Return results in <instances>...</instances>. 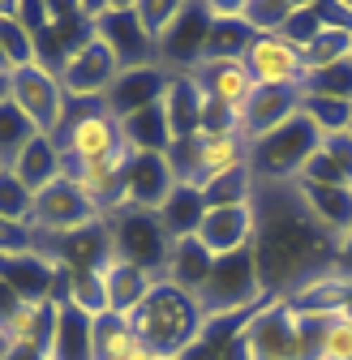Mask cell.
Here are the masks:
<instances>
[{"mask_svg":"<svg viewBox=\"0 0 352 360\" xmlns=\"http://www.w3.org/2000/svg\"><path fill=\"white\" fill-rule=\"evenodd\" d=\"M253 257L262 292L284 300L301 283H310L335 266V236L301 202L296 185H258L253 189Z\"/></svg>","mask_w":352,"mask_h":360,"instance_id":"1","label":"cell"},{"mask_svg":"<svg viewBox=\"0 0 352 360\" xmlns=\"http://www.w3.org/2000/svg\"><path fill=\"white\" fill-rule=\"evenodd\" d=\"M129 322H134L138 343H146L155 356H172L176 360V356H181L202 335L206 313H202V304H198L194 292H181L176 283L159 279L146 292V300L129 313Z\"/></svg>","mask_w":352,"mask_h":360,"instance_id":"2","label":"cell"},{"mask_svg":"<svg viewBox=\"0 0 352 360\" xmlns=\"http://www.w3.org/2000/svg\"><path fill=\"white\" fill-rule=\"evenodd\" d=\"M56 146L65 155V172L82 163H99L116 150H125L120 120L112 116L108 99H69L65 120L56 129Z\"/></svg>","mask_w":352,"mask_h":360,"instance_id":"3","label":"cell"},{"mask_svg":"<svg viewBox=\"0 0 352 360\" xmlns=\"http://www.w3.org/2000/svg\"><path fill=\"white\" fill-rule=\"evenodd\" d=\"M163 159H168V167L176 176V185L202 189L210 180L245 167L249 163V142L241 133H194L185 142H172Z\"/></svg>","mask_w":352,"mask_h":360,"instance_id":"4","label":"cell"},{"mask_svg":"<svg viewBox=\"0 0 352 360\" xmlns=\"http://www.w3.org/2000/svg\"><path fill=\"white\" fill-rule=\"evenodd\" d=\"M318 146H322L318 129L296 112V116H292L288 124H279L275 133L249 142V172H253L258 185H292Z\"/></svg>","mask_w":352,"mask_h":360,"instance_id":"5","label":"cell"},{"mask_svg":"<svg viewBox=\"0 0 352 360\" xmlns=\"http://www.w3.org/2000/svg\"><path fill=\"white\" fill-rule=\"evenodd\" d=\"M108 232H112V253L142 266L146 275L163 279L168 257H172V236L163 232V223L155 210H134L120 206L116 214H108Z\"/></svg>","mask_w":352,"mask_h":360,"instance_id":"6","label":"cell"},{"mask_svg":"<svg viewBox=\"0 0 352 360\" xmlns=\"http://www.w3.org/2000/svg\"><path fill=\"white\" fill-rule=\"evenodd\" d=\"M267 300L262 292V275H258V257H253V245L232 253V257H219L210 279L202 283L198 292V304L206 318H219V313H241V309H258Z\"/></svg>","mask_w":352,"mask_h":360,"instance_id":"7","label":"cell"},{"mask_svg":"<svg viewBox=\"0 0 352 360\" xmlns=\"http://www.w3.org/2000/svg\"><path fill=\"white\" fill-rule=\"evenodd\" d=\"M9 99L22 108V116L43 133V138H56V129L65 120V108H69V95L61 77L48 69V65H26V69H13L9 73Z\"/></svg>","mask_w":352,"mask_h":360,"instance_id":"8","label":"cell"},{"mask_svg":"<svg viewBox=\"0 0 352 360\" xmlns=\"http://www.w3.org/2000/svg\"><path fill=\"white\" fill-rule=\"evenodd\" d=\"M61 86H65V95L69 99H103L112 82L120 77V65L112 56V48L91 30V39H82L77 48L65 56V65L56 69Z\"/></svg>","mask_w":352,"mask_h":360,"instance_id":"9","label":"cell"},{"mask_svg":"<svg viewBox=\"0 0 352 360\" xmlns=\"http://www.w3.org/2000/svg\"><path fill=\"white\" fill-rule=\"evenodd\" d=\"M245 69L258 90H301L305 86V52L284 34H253L245 48Z\"/></svg>","mask_w":352,"mask_h":360,"instance_id":"10","label":"cell"},{"mask_svg":"<svg viewBox=\"0 0 352 360\" xmlns=\"http://www.w3.org/2000/svg\"><path fill=\"white\" fill-rule=\"evenodd\" d=\"M116 56L120 69H134V65H155L159 52L155 43L146 39V30L138 26V0H112V5H99V22L91 26Z\"/></svg>","mask_w":352,"mask_h":360,"instance_id":"11","label":"cell"},{"mask_svg":"<svg viewBox=\"0 0 352 360\" xmlns=\"http://www.w3.org/2000/svg\"><path fill=\"white\" fill-rule=\"evenodd\" d=\"M129 159H134V150H116L99 163H82V167H69V185L82 193V202L91 206L95 214H116L125 206V172H129Z\"/></svg>","mask_w":352,"mask_h":360,"instance_id":"12","label":"cell"},{"mask_svg":"<svg viewBox=\"0 0 352 360\" xmlns=\"http://www.w3.org/2000/svg\"><path fill=\"white\" fill-rule=\"evenodd\" d=\"M103 214H95L82 202V193L69 185V176H61L56 185H48L43 193H34V210H30V228L39 236H65V232H82L99 223Z\"/></svg>","mask_w":352,"mask_h":360,"instance_id":"13","label":"cell"},{"mask_svg":"<svg viewBox=\"0 0 352 360\" xmlns=\"http://www.w3.org/2000/svg\"><path fill=\"white\" fill-rule=\"evenodd\" d=\"M253 232H258L253 202H241V206H206L194 240L219 262V257H232V253L249 249L253 245Z\"/></svg>","mask_w":352,"mask_h":360,"instance_id":"14","label":"cell"},{"mask_svg":"<svg viewBox=\"0 0 352 360\" xmlns=\"http://www.w3.org/2000/svg\"><path fill=\"white\" fill-rule=\"evenodd\" d=\"M206 34H210V18L202 5H194V0H185L181 18L172 22V30L155 43L159 52V65L172 69V73H189L206 60Z\"/></svg>","mask_w":352,"mask_h":360,"instance_id":"15","label":"cell"},{"mask_svg":"<svg viewBox=\"0 0 352 360\" xmlns=\"http://www.w3.org/2000/svg\"><path fill=\"white\" fill-rule=\"evenodd\" d=\"M39 253H48L61 270H99L112 257V232L108 219L91 223L82 232H65V236H39Z\"/></svg>","mask_w":352,"mask_h":360,"instance_id":"16","label":"cell"},{"mask_svg":"<svg viewBox=\"0 0 352 360\" xmlns=\"http://www.w3.org/2000/svg\"><path fill=\"white\" fill-rule=\"evenodd\" d=\"M168 82H172V69H163L159 60L155 65H134V69H120V77L112 82V90H108L103 99H108L112 116L125 120L129 112H142V108L159 103Z\"/></svg>","mask_w":352,"mask_h":360,"instance_id":"17","label":"cell"},{"mask_svg":"<svg viewBox=\"0 0 352 360\" xmlns=\"http://www.w3.org/2000/svg\"><path fill=\"white\" fill-rule=\"evenodd\" d=\"M189 77L198 82V90L210 103H224L232 112H245V103L258 90L249 69H245V60H202L198 69H189Z\"/></svg>","mask_w":352,"mask_h":360,"instance_id":"18","label":"cell"},{"mask_svg":"<svg viewBox=\"0 0 352 360\" xmlns=\"http://www.w3.org/2000/svg\"><path fill=\"white\" fill-rule=\"evenodd\" d=\"M176 189V176L163 155H134L125 172V206L134 210H159L168 193Z\"/></svg>","mask_w":352,"mask_h":360,"instance_id":"19","label":"cell"},{"mask_svg":"<svg viewBox=\"0 0 352 360\" xmlns=\"http://www.w3.org/2000/svg\"><path fill=\"white\" fill-rule=\"evenodd\" d=\"M95 275H99V283H103V300H108V313H125V318H129V313H134L142 300H146V292L159 283L155 275H146V270L142 266H134V262H125V257H108L99 270H95Z\"/></svg>","mask_w":352,"mask_h":360,"instance_id":"20","label":"cell"},{"mask_svg":"<svg viewBox=\"0 0 352 360\" xmlns=\"http://www.w3.org/2000/svg\"><path fill=\"white\" fill-rule=\"evenodd\" d=\"M56 313H61V300H52V296L18 300V309L0 322L5 335H9V347H39V352H48L52 330H56Z\"/></svg>","mask_w":352,"mask_h":360,"instance_id":"21","label":"cell"},{"mask_svg":"<svg viewBox=\"0 0 352 360\" xmlns=\"http://www.w3.org/2000/svg\"><path fill=\"white\" fill-rule=\"evenodd\" d=\"M301 112V90H253V99L241 112V138L258 142L275 133L279 124H288Z\"/></svg>","mask_w":352,"mask_h":360,"instance_id":"22","label":"cell"},{"mask_svg":"<svg viewBox=\"0 0 352 360\" xmlns=\"http://www.w3.org/2000/svg\"><path fill=\"white\" fill-rule=\"evenodd\" d=\"M159 103H163V116L172 129V142H185L194 133H202V90L189 73H172Z\"/></svg>","mask_w":352,"mask_h":360,"instance_id":"23","label":"cell"},{"mask_svg":"<svg viewBox=\"0 0 352 360\" xmlns=\"http://www.w3.org/2000/svg\"><path fill=\"white\" fill-rule=\"evenodd\" d=\"M292 185L335 240L344 232H352V185H310V180H292Z\"/></svg>","mask_w":352,"mask_h":360,"instance_id":"24","label":"cell"},{"mask_svg":"<svg viewBox=\"0 0 352 360\" xmlns=\"http://www.w3.org/2000/svg\"><path fill=\"white\" fill-rule=\"evenodd\" d=\"M22 185L30 189V193H43L48 185H56V180L65 176V155H61V146H56V138H39L13 159V167H9Z\"/></svg>","mask_w":352,"mask_h":360,"instance_id":"25","label":"cell"},{"mask_svg":"<svg viewBox=\"0 0 352 360\" xmlns=\"http://www.w3.org/2000/svg\"><path fill=\"white\" fill-rule=\"evenodd\" d=\"M48 360H95V335H91V318L82 309L65 304L61 300V313H56V330H52V343L43 352Z\"/></svg>","mask_w":352,"mask_h":360,"instance_id":"26","label":"cell"},{"mask_svg":"<svg viewBox=\"0 0 352 360\" xmlns=\"http://www.w3.org/2000/svg\"><path fill=\"white\" fill-rule=\"evenodd\" d=\"M120 138L134 155H168L172 146V129H168V116H163V103H151L142 112H129L120 120Z\"/></svg>","mask_w":352,"mask_h":360,"instance_id":"27","label":"cell"},{"mask_svg":"<svg viewBox=\"0 0 352 360\" xmlns=\"http://www.w3.org/2000/svg\"><path fill=\"white\" fill-rule=\"evenodd\" d=\"M210 270H215V257L194 240V236H185V240H172V257H168V270H163V279L168 283H176L181 292H202V283L210 279Z\"/></svg>","mask_w":352,"mask_h":360,"instance_id":"28","label":"cell"},{"mask_svg":"<svg viewBox=\"0 0 352 360\" xmlns=\"http://www.w3.org/2000/svg\"><path fill=\"white\" fill-rule=\"evenodd\" d=\"M155 214H159L163 232H168L172 240H185V236L198 232V223H202V214H206V198H202V189H194V185H176V189L168 193V202H163Z\"/></svg>","mask_w":352,"mask_h":360,"instance_id":"29","label":"cell"},{"mask_svg":"<svg viewBox=\"0 0 352 360\" xmlns=\"http://www.w3.org/2000/svg\"><path fill=\"white\" fill-rule=\"evenodd\" d=\"M91 335H95V360H129V352L138 347L134 322L125 313H99V318H91Z\"/></svg>","mask_w":352,"mask_h":360,"instance_id":"30","label":"cell"},{"mask_svg":"<svg viewBox=\"0 0 352 360\" xmlns=\"http://www.w3.org/2000/svg\"><path fill=\"white\" fill-rule=\"evenodd\" d=\"M61 300L82 309L86 318H99V313H108V300H103V283L95 270H65L61 275Z\"/></svg>","mask_w":352,"mask_h":360,"instance_id":"31","label":"cell"},{"mask_svg":"<svg viewBox=\"0 0 352 360\" xmlns=\"http://www.w3.org/2000/svg\"><path fill=\"white\" fill-rule=\"evenodd\" d=\"M39 138V129L22 116V108L13 99L0 103V167H13V159Z\"/></svg>","mask_w":352,"mask_h":360,"instance_id":"32","label":"cell"},{"mask_svg":"<svg viewBox=\"0 0 352 360\" xmlns=\"http://www.w3.org/2000/svg\"><path fill=\"white\" fill-rule=\"evenodd\" d=\"M296 0H241V22L253 34H284Z\"/></svg>","mask_w":352,"mask_h":360,"instance_id":"33","label":"cell"},{"mask_svg":"<svg viewBox=\"0 0 352 360\" xmlns=\"http://www.w3.org/2000/svg\"><path fill=\"white\" fill-rule=\"evenodd\" d=\"M206 9V5H202ZM253 30L237 18V22H210V34H206V60H241L245 48H249Z\"/></svg>","mask_w":352,"mask_h":360,"instance_id":"34","label":"cell"},{"mask_svg":"<svg viewBox=\"0 0 352 360\" xmlns=\"http://www.w3.org/2000/svg\"><path fill=\"white\" fill-rule=\"evenodd\" d=\"M301 90H305V95H322V99L352 103V56L339 60V65H327V69H310Z\"/></svg>","mask_w":352,"mask_h":360,"instance_id":"35","label":"cell"},{"mask_svg":"<svg viewBox=\"0 0 352 360\" xmlns=\"http://www.w3.org/2000/svg\"><path fill=\"white\" fill-rule=\"evenodd\" d=\"M253 189H258V180L245 163L228 176L210 180V185H202V198H206V206H241V202H253Z\"/></svg>","mask_w":352,"mask_h":360,"instance_id":"36","label":"cell"},{"mask_svg":"<svg viewBox=\"0 0 352 360\" xmlns=\"http://www.w3.org/2000/svg\"><path fill=\"white\" fill-rule=\"evenodd\" d=\"M348 112L352 103H339V99H322V95H305L301 90V116L318 129V138H331V133H344L348 129Z\"/></svg>","mask_w":352,"mask_h":360,"instance_id":"37","label":"cell"},{"mask_svg":"<svg viewBox=\"0 0 352 360\" xmlns=\"http://www.w3.org/2000/svg\"><path fill=\"white\" fill-rule=\"evenodd\" d=\"M352 56V34L348 30H335V26H322L318 39L305 48V73L310 69H327V65H339Z\"/></svg>","mask_w":352,"mask_h":360,"instance_id":"38","label":"cell"},{"mask_svg":"<svg viewBox=\"0 0 352 360\" xmlns=\"http://www.w3.org/2000/svg\"><path fill=\"white\" fill-rule=\"evenodd\" d=\"M181 9H185V0H138V26L146 30L151 43H159L172 30V22L181 18Z\"/></svg>","mask_w":352,"mask_h":360,"instance_id":"39","label":"cell"},{"mask_svg":"<svg viewBox=\"0 0 352 360\" xmlns=\"http://www.w3.org/2000/svg\"><path fill=\"white\" fill-rule=\"evenodd\" d=\"M30 210H34V193L22 185L9 167H0V214L18 219V223H30Z\"/></svg>","mask_w":352,"mask_h":360,"instance_id":"40","label":"cell"},{"mask_svg":"<svg viewBox=\"0 0 352 360\" xmlns=\"http://www.w3.org/2000/svg\"><path fill=\"white\" fill-rule=\"evenodd\" d=\"M318 360H352V322L331 313L318 335Z\"/></svg>","mask_w":352,"mask_h":360,"instance_id":"41","label":"cell"},{"mask_svg":"<svg viewBox=\"0 0 352 360\" xmlns=\"http://www.w3.org/2000/svg\"><path fill=\"white\" fill-rule=\"evenodd\" d=\"M318 30H322L318 0H296V9H292V18H288V26H284V39L296 43V48L305 52V48H310V43L318 39Z\"/></svg>","mask_w":352,"mask_h":360,"instance_id":"42","label":"cell"},{"mask_svg":"<svg viewBox=\"0 0 352 360\" xmlns=\"http://www.w3.org/2000/svg\"><path fill=\"white\" fill-rule=\"evenodd\" d=\"M26 253H39V232L30 223L0 214V257H26Z\"/></svg>","mask_w":352,"mask_h":360,"instance_id":"43","label":"cell"},{"mask_svg":"<svg viewBox=\"0 0 352 360\" xmlns=\"http://www.w3.org/2000/svg\"><path fill=\"white\" fill-rule=\"evenodd\" d=\"M322 155L344 172V180L352 185V133L344 129V133H331V138H322Z\"/></svg>","mask_w":352,"mask_h":360,"instance_id":"44","label":"cell"},{"mask_svg":"<svg viewBox=\"0 0 352 360\" xmlns=\"http://www.w3.org/2000/svg\"><path fill=\"white\" fill-rule=\"evenodd\" d=\"M335 275L344 279V283H352V232H344L339 236V245H335Z\"/></svg>","mask_w":352,"mask_h":360,"instance_id":"45","label":"cell"},{"mask_svg":"<svg viewBox=\"0 0 352 360\" xmlns=\"http://www.w3.org/2000/svg\"><path fill=\"white\" fill-rule=\"evenodd\" d=\"M18 300H22V296H18V292H13V288L5 283V279H0V322H5L9 313L18 309Z\"/></svg>","mask_w":352,"mask_h":360,"instance_id":"46","label":"cell"},{"mask_svg":"<svg viewBox=\"0 0 352 360\" xmlns=\"http://www.w3.org/2000/svg\"><path fill=\"white\" fill-rule=\"evenodd\" d=\"M5 360H48V356H43L39 347H13V352H9Z\"/></svg>","mask_w":352,"mask_h":360,"instance_id":"47","label":"cell"},{"mask_svg":"<svg viewBox=\"0 0 352 360\" xmlns=\"http://www.w3.org/2000/svg\"><path fill=\"white\" fill-rule=\"evenodd\" d=\"M339 318H348V322H352V292H348V296H344V304H339Z\"/></svg>","mask_w":352,"mask_h":360,"instance_id":"48","label":"cell"},{"mask_svg":"<svg viewBox=\"0 0 352 360\" xmlns=\"http://www.w3.org/2000/svg\"><path fill=\"white\" fill-rule=\"evenodd\" d=\"M9 352H13V347H9V335H5V326H0V360H5Z\"/></svg>","mask_w":352,"mask_h":360,"instance_id":"49","label":"cell"},{"mask_svg":"<svg viewBox=\"0 0 352 360\" xmlns=\"http://www.w3.org/2000/svg\"><path fill=\"white\" fill-rule=\"evenodd\" d=\"M9 99V73H0V103Z\"/></svg>","mask_w":352,"mask_h":360,"instance_id":"50","label":"cell"},{"mask_svg":"<svg viewBox=\"0 0 352 360\" xmlns=\"http://www.w3.org/2000/svg\"><path fill=\"white\" fill-rule=\"evenodd\" d=\"M0 73H9V65H5V48H0Z\"/></svg>","mask_w":352,"mask_h":360,"instance_id":"51","label":"cell"},{"mask_svg":"<svg viewBox=\"0 0 352 360\" xmlns=\"http://www.w3.org/2000/svg\"><path fill=\"white\" fill-rule=\"evenodd\" d=\"M348 133H352V112H348Z\"/></svg>","mask_w":352,"mask_h":360,"instance_id":"52","label":"cell"}]
</instances>
